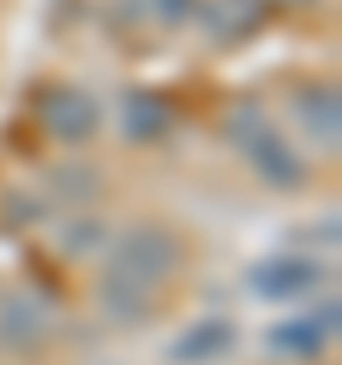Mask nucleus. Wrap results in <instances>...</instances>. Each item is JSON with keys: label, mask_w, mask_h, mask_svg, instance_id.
Wrapping results in <instances>:
<instances>
[{"label": "nucleus", "mask_w": 342, "mask_h": 365, "mask_svg": "<svg viewBox=\"0 0 342 365\" xmlns=\"http://www.w3.org/2000/svg\"><path fill=\"white\" fill-rule=\"evenodd\" d=\"M336 319H342L336 297H325V302L308 308V314L274 319V331H268V354H279V359H319V354L331 348V336H336Z\"/></svg>", "instance_id": "20e7f679"}, {"label": "nucleus", "mask_w": 342, "mask_h": 365, "mask_svg": "<svg viewBox=\"0 0 342 365\" xmlns=\"http://www.w3.org/2000/svg\"><path fill=\"white\" fill-rule=\"evenodd\" d=\"M177 257H182V245H177L171 228H160V222H137V228H125V234L114 240L103 279L131 285V291H142V297H160L165 279H171V268H177Z\"/></svg>", "instance_id": "f03ea898"}, {"label": "nucleus", "mask_w": 342, "mask_h": 365, "mask_svg": "<svg viewBox=\"0 0 342 365\" xmlns=\"http://www.w3.org/2000/svg\"><path fill=\"white\" fill-rule=\"evenodd\" d=\"M222 137L245 154V165L268 182V188H279V194H291V188H302L308 182V165H302V154L291 148V137H279V125L256 108V103H239V108H228V120H222Z\"/></svg>", "instance_id": "f257e3e1"}, {"label": "nucleus", "mask_w": 342, "mask_h": 365, "mask_svg": "<svg viewBox=\"0 0 342 365\" xmlns=\"http://www.w3.org/2000/svg\"><path fill=\"white\" fill-rule=\"evenodd\" d=\"M120 125H125L131 143H165L171 137V103H160L154 91H125Z\"/></svg>", "instance_id": "9d476101"}, {"label": "nucleus", "mask_w": 342, "mask_h": 365, "mask_svg": "<svg viewBox=\"0 0 342 365\" xmlns=\"http://www.w3.org/2000/svg\"><path fill=\"white\" fill-rule=\"evenodd\" d=\"M296 125H302L308 143L336 148V137H342V97H336V86H302L296 91Z\"/></svg>", "instance_id": "1a4fd4ad"}, {"label": "nucleus", "mask_w": 342, "mask_h": 365, "mask_svg": "<svg viewBox=\"0 0 342 365\" xmlns=\"http://www.w3.org/2000/svg\"><path fill=\"white\" fill-rule=\"evenodd\" d=\"M46 194H51V200H91V194H97V171H86V165H57V171L46 177Z\"/></svg>", "instance_id": "9b49d317"}, {"label": "nucleus", "mask_w": 342, "mask_h": 365, "mask_svg": "<svg viewBox=\"0 0 342 365\" xmlns=\"http://www.w3.org/2000/svg\"><path fill=\"white\" fill-rule=\"evenodd\" d=\"M142 11L160 23V29H182L200 17V0H142Z\"/></svg>", "instance_id": "ddd939ff"}, {"label": "nucleus", "mask_w": 342, "mask_h": 365, "mask_svg": "<svg viewBox=\"0 0 342 365\" xmlns=\"http://www.w3.org/2000/svg\"><path fill=\"white\" fill-rule=\"evenodd\" d=\"M279 6H314V0H279Z\"/></svg>", "instance_id": "4468645a"}, {"label": "nucleus", "mask_w": 342, "mask_h": 365, "mask_svg": "<svg viewBox=\"0 0 342 365\" xmlns=\"http://www.w3.org/2000/svg\"><path fill=\"white\" fill-rule=\"evenodd\" d=\"M57 245H63L68 257H86V251H97V245H103V222H97V217H91V222H86V217H74V222L57 234Z\"/></svg>", "instance_id": "f8f14e48"}, {"label": "nucleus", "mask_w": 342, "mask_h": 365, "mask_svg": "<svg viewBox=\"0 0 342 365\" xmlns=\"http://www.w3.org/2000/svg\"><path fill=\"white\" fill-rule=\"evenodd\" d=\"M268 17V0H200V29L211 34V46H234L245 34H256Z\"/></svg>", "instance_id": "6e6552de"}, {"label": "nucleus", "mask_w": 342, "mask_h": 365, "mask_svg": "<svg viewBox=\"0 0 342 365\" xmlns=\"http://www.w3.org/2000/svg\"><path fill=\"white\" fill-rule=\"evenodd\" d=\"M51 336V302L34 291H11L0 297V342L6 348H40Z\"/></svg>", "instance_id": "423d86ee"}, {"label": "nucleus", "mask_w": 342, "mask_h": 365, "mask_svg": "<svg viewBox=\"0 0 342 365\" xmlns=\"http://www.w3.org/2000/svg\"><path fill=\"white\" fill-rule=\"evenodd\" d=\"M234 342H239L234 319L205 314V319L182 325V336L171 342V359H177V365H217V359H228V354H234Z\"/></svg>", "instance_id": "0eeeda50"}, {"label": "nucleus", "mask_w": 342, "mask_h": 365, "mask_svg": "<svg viewBox=\"0 0 342 365\" xmlns=\"http://www.w3.org/2000/svg\"><path fill=\"white\" fill-rule=\"evenodd\" d=\"M319 279H325V262L308 257V251H285V257H268V262L251 268V291H256L262 302L308 297V291H319Z\"/></svg>", "instance_id": "39448f33"}, {"label": "nucleus", "mask_w": 342, "mask_h": 365, "mask_svg": "<svg viewBox=\"0 0 342 365\" xmlns=\"http://www.w3.org/2000/svg\"><path fill=\"white\" fill-rule=\"evenodd\" d=\"M34 108H40L46 137H57V143H68V148L91 143V137H97V120H103L97 97H91V91H80V86H46Z\"/></svg>", "instance_id": "7ed1b4c3"}]
</instances>
